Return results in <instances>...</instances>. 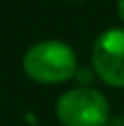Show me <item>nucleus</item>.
<instances>
[{
	"label": "nucleus",
	"instance_id": "1",
	"mask_svg": "<svg viewBox=\"0 0 124 126\" xmlns=\"http://www.w3.org/2000/svg\"><path fill=\"white\" fill-rule=\"evenodd\" d=\"M77 54L64 41H39L23 56V70L29 79L46 85L64 83L77 75Z\"/></svg>",
	"mask_w": 124,
	"mask_h": 126
},
{
	"label": "nucleus",
	"instance_id": "2",
	"mask_svg": "<svg viewBox=\"0 0 124 126\" xmlns=\"http://www.w3.org/2000/svg\"><path fill=\"white\" fill-rule=\"evenodd\" d=\"M56 118L64 126H106L110 103L93 87H77L62 93L56 101Z\"/></svg>",
	"mask_w": 124,
	"mask_h": 126
},
{
	"label": "nucleus",
	"instance_id": "3",
	"mask_svg": "<svg viewBox=\"0 0 124 126\" xmlns=\"http://www.w3.org/2000/svg\"><path fill=\"white\" fill-rule=\"evenodd\" d=\"M91 64L106 85L114 89L124 87V27L106 29L95 39Z\"/></svg>",
	"mask_w": 124,
	"mask_h": 126
},
{
	"label": "nucleus",
	"instance_id": "4",
	"mask_svg": "<svg viewBox=\"0 0 124 126\" xmlns=\"http://www.w3.org/2000/svg\"><path fill=\"white\" fill-rule=\"evenodd\" d=\"M118 15H120V19L124 21V0H118Z\"/></svg>",
	"mask_w": 124,
	"mask_h": 126
}]
</instances>
